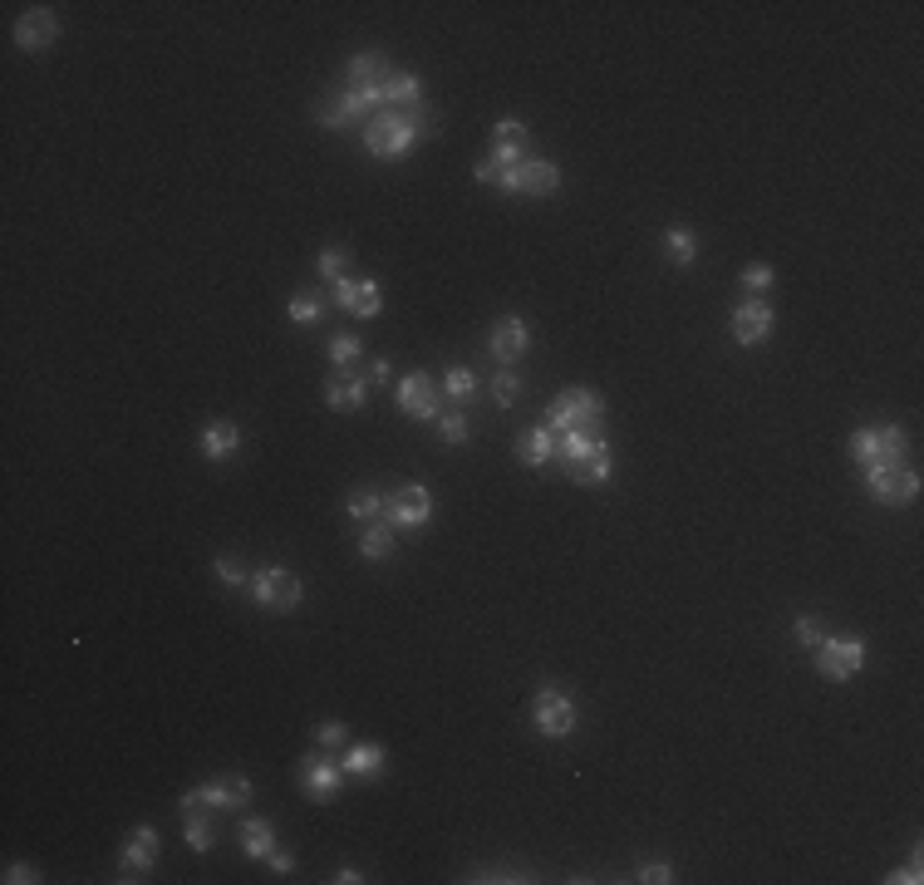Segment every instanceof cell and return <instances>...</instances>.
I'll return each mask as SVG.
<instances>
[{
    "label": "cell",
    "mask_w": 924,
    "mask_h": 885,
    "mask_svg": "<svg viewBox=\"0 0 924 885\" xmlns=\"http://www.w3.org/2000/svg\"><path fill=\"white\" fill-rule=\"evenodd\" d=\"M423 133H433V114L423 104L418 109H379L364 123V148L374 158H404Z\"/></svg>",
    "instance_id": "obj_1"
},
{
    "label": "cell",
    "mask_w": 924,
    "mask_h": 885,
    "mask_svg": "<svg viewBox=\"0 0 924 885\" xmlns=\"http://www.w3.org/2000/svg\"><path fill=\"white\" fill-rule=\"evenodd\" d=\"M816 669L831 679V684H846L866 669V640L861 635H831L816 645Z\"/></svg>",
    "instance_id": "obj_2"
},
{
    "label": "cell",
    "mask_w": 924,
    "mask_h": 885,
    "mask_svg": "<svg viewBox=\"0 0 924 885\" xmlns=\"http://www.w3.org/2000/svg\"><path fill=\"white\" fill-rule=\"evenodd\" d=\"M900 453H905V428L900 423H880V428H856L851 433V458L866 463V468L900 463Z\"/></svg>",
    "instance_id": "obj_3"
},
{
    "label": "cell",
    "mask_w": 924,
    "mask_h": 885,
    "mask_svg": "<svg viewBox=\"0 0 924 885\" xmlns=\"http://www.w3.org/2000/svg\"><path fill=\"white\" fill-rule=\"evenodd\" d=\"M600 413H605V404H600L595 389H566V394H556V404L546 413V428H551V433L590 428V423H600Z\"/></svg>",
    "instance_id": "obj_4"
},
{
    "label": "cell",
    "mask_w": 924,
    "mask_h": 885,
    "mask_svg": "<svg viewBox=\"0 0 924 885\" xmlns=\"http://www.w3.org/2000/svg\"><path fill=\"white\" fill-rule=\"evenodd\" d=\"M492 187H502V192H521V197H546V192H556V187H561V168H556V163H546V158H526L521 168H502Z\"/></svg>",
    "instance_id": "obj_5"
},
{
    "label": "cell",
    "mask_w": 924,
    "mask_h": 885,
    "mask_svg": "<svg viewBox=\"0 0 924 885\" xmlns=\"http://www.w3.org/2000/svg\"><path fill=\"white\" fill-rule=\"evenodd\" d=\"M866 492L875 502H885V507H905V502L920 492V472L900 468V463H875V468L866 472Z\"/></svg>",
    "instance_id": "obj_6"
},
{
    "label": "cell",
    "mask_w": 924,
    "mask_h": 885,
    "mask_svg": "<svg viewBox=\"0 0 924 885\" xmlns=\"http://www.w3.org/2000/svg\"><path fill=\"white\" fill-rule=\"evenodd\" d=\"M536 718V733L541 738H566V733H576V704H571V694H561V689H541L536 694V708H531Z\"/></svg>",
    "instance_id": "obj_7"
},
{
    "label": "cell",
    "mask_w": 924,
    "mask_h": 885,
    "mask_svg": "<svg viewBox=\"0 0 924 885\" xmlns=\"http://www.w3.org/2000/svg\"><path fill=\"white\" fill-rule=\"evenodd\" d=\"M251 595H256L261 610H295V605H300V576L271 566V571L251 576Z\"/></svg>",
    "instance_id": "obj_8"
},
{
    "label": "cell",
    "mask_w": 924,
    "mask_h": 885,
    "mask_svg": "<svg viewBox=\"0 0 924 885\" xmlns=\"http://www.w3.org/2000/svg\"><path fill=\"white\" fill-rule=\"evenodd\" d=\"M772 325H777V310H772L762 295H752V300H743V305L733 310V340H738V345H762V340L772 335Z\"/></svg>",
    "instance_id": "obj_9"
},
{
    "label": "cell",
    "mask_w": 924,
    "mask_h": 885,
    "mask_svg": "<svg viewBox=\"0 0 924 885\" xmlns=\"http://www.w3.org/2000/svg\"><path fill=\"white\" fill-rule=\"evenodd\" d=\"M153 861H158V831H153V826H138V831L128 836V846L118 851V876H123V881H138V876L153 871Z\"/></svg>",
    "instance_id": "obj_10"
},
{
    "label": "cell",
    "mask_w": 924,
    "mask_h": 885,
    "mask_svg": "<svg viewBox=\"0 0 924 885\" xmlns=\"http://www.w3.org/2000/svg\"><path fill=\"white\" fill-rule=\"evenodd\" d=\"M335 305L340 310H349V315H359V320H374L379 310H384V286L379 281H335Z\"/></svg>",
    "instance_id": "obj_11"
},
{
    "label": "cell",
    "mask_w": 924,
    "mask_h": 885,
    "mask_svg": "<svg viewBox=\"0 0 924 885\" xmlns=\"http://www.w3.org/2000/svg\"><path fill=\"white\" fill-rule=\"evenodd\" d=\"M192 797H197V807H212V812H236V807H246V797H251V782H246L241 772H231V777H217V782H207V787H192Z\"/></svg>",
    "instance_id": "obj_12"
},
{
    "label": "cell",
    "mask_w": 924,
    "mask_h": 885,
    "mask_svg": "<svg viewBox=\"0 0 924 885\" xmlns=\"http://www.w3.org/2000/svg\"><path fill=\"white\" fill-rule=\"evenodd\" d=\"M428 517H433V492L428 487H399L394 492V502H389V522L394 527H428Z\"/></svg>",
    "instance_id": "obj_13"
},
{
    "label": "cell",
    "mask_w": 924,
    "mask_h": 885,
    "mask_svg": "<svg viewBox=\"0 0 924 885\" xmlns=\"http://www.w3.org/2000/svg\"><path fill=\"white\" fill-rule=\"evenodd\" d=\"M55 40H59V20L50 10H25V15L15 20V45H20V50L40 55V50H50Z\"/></svg>",
    "instance_id": "obj_14"
},
{
    "label": "cell",
    "mask_w": 924,
    "mask_h": 885,
    "mask_svg": "<svg viewBox=\"0 0 924 885\" xmlns=\"http://www.w3.org/2000/svg\"><path fill=\"white\" fill-rule=\"evenodd\" d=\"M399 409H404V418H438V384L428 379V374H408L404 384H399Z\"/></svg>",
    "instance_id": "obj_15"
},
{
    "label": "cell",
    "mask_w": 924,
    "mask_h": 885,
    "mask_svg": "<svg viewBox=\"0 0 924 885\" xmlns=\"http://www.w3.org/2000/svg\"><path fill=\"white\" fill-rule=\"evenodd\" d=\"M340 782H345V767H340V758H310V763H305V772H300V787H305L315 802H330V797L340 792Z\"/></svg>",
    "instance_id": "obj_16"
},
{
    "label": "cell",
    "mask_w": 924,
    "mask_h": 885,
    "mask_svg": "<svg viewBox=\"0 0 924 885\" xmlns=\"http://www.w3.org/2000/svg\"><path fill=\"white\" fill-rule=\"evenodd\" d=\"M197 448H202L207 463H227V458H236V448H241V428H236L231 418H212V423L202 428Z\"/></svg>",
    "instance_id": "obj_17"
},
{
    "label": "cell",
    "mask_w": 924,
    "mask_h": 885,
    "mask_svg": "<svg viewBox=\"0 0 924 885\" xmlns=\"http://www.w3.org/2000/svg\"><path fill=\"white\" fill-rule=\"evenodd\" d=\"M605 448V433H600V423H590V428H571V433H561L556 438V458L566 463V472L580 468L590 453H600Z\"/></svg>",
    "instance_id": "obj_18"
},
{
    "label": "cell",
    "mask_w": 924,
    "mask_h": 885,
    "mask_svg": "<svg viewBox=\"0 0 924 885\" xmlns=\"http://www.w3.org/2000/svg\"><path fill=\"white\" fill-rule=\"evenodd\" d=\"M526 345H531L526 320H521V315H502V320H497V330H492V354H497L502 364H512V359L526 354Z\"/></svg>",
    "instance_id": "obj_19"
},
{
    "label": "cell",
    "mask_w": 924,
    "mask_h": 885,
    "mask_svg": "<svg viewBox=\"0 0 924 885\" xmlns=\"http://www.w3.org/2000/svg\"><path fill=\"white\" fill-rule=\"evenodd\" d=\"M389 64H384V55H354L349 59V89H364V94H384V84H389Z\"/></svg>",
    "instance_id": "obj_20"
},
{
    "label": "cell",
    "mask_w": 924,
    "mask_h": 885,
    "mask_svg": "<svg viewBox=\"0 0 924 885\" xmlns=\"http://www.w3.org/2000/svg\"><path fill=\"white\" fill-rule=\"evenodd\" d=\"M364 394H369L364 379H354L349 369H340V374L330 379V389H325V404L335 413H354V409H364Z\"/></svg>",
    "instance_id": "obj_21"
},
{
    "label": "cell",
    "mask_w": 924,
    "mask_h": 885,
    "mask_svg": "<svg viewBox=\"0 0 924 885\" xmlns=\"http://www.w3.org/2000/svg\"><path fill=\"white\" fill-rule=\"evenodd\" d=\"M517 458L526 468H546V463L556 458V433H551V428H526L521 443H517Z\"/></svg>",
    "instance_id": "obj_22"
},
{
    "label": "cell",
    "mask_w": 924,
    "mask_h": 885,
    "mask_svg": "<svg viewBox=\"0 0 924 885\" xmlns=\"http://www.w3.org/2000/svg\"><path fill=\"white\" fill-rule=\"evenodd\" d=\"M241 851H246L251 861H266V856L276 851V826L266 822V817H246V822H241Z\"/></svg>",
    "instance_id": "obj_23"
},
{
    "label": "cell",
    "mask_w": 924,
    "mask_h": 885,
    "mask_svg": "<svg viewBox=\"0 0 924 885\" xmlns=\"http://www.w3.org/2000/svg\"><path fill=\"white\" fill-rule=\"evenodd\" d=\"M418 104H423V84H418V74L394 69V74H389V84H384V109H418Z\"/></svg>",
    "instance_id": "obj_24"
},
{
    "label": "cell",
    "mask_w": 924,
    "mask_h": 885,
    "mask_svg": "<svg viewBox=\"0 0 924 885\" xmlns=\"http://www.w3.org/2000/svg\"><path fill=\"white\" fill-rule=\"evenodd\" d=\"M340 767H345L349 777H379V772H384V748H374V743H354L345 758H340Z\"/></svg>",
    "instance_id": "obj_25"
},
{
    "label": "cell",
    "mask_w": 924,
    "mask_h": 885,
    "mask_svg": "<svg viewBox=\"0 0 924 885\" xmlns=\"http://www.w3.org/2000/svg\"><path fill=\"white\" fill-rule=\"evenodd\" d=\"M664 251H669L674 266H693V261H698V236H693L689 227H669V232H664Z\"/></svg>",
    "instance_id": "obj_26"
},
{
    "label": "cell",
    "mask_w": 924,
    "mask_h": 885,
    "mask_svg": "<svg viewBox=\"0 0 924 885\" xmlns=\"http://www.w3.org/2000/svg\"><path fill=\"white\" fill-rule=\"evenodd\" d=\"M359 551H364L369 561H389V556H394V531L379 527V522H369L364 536H359Z\"/></svg>",
    "instance_id": "obj_27"
},
{
    "label": "cell",
    "mask_w": 924,
    "mask_h": 885,
    "mask_svg": "<svg viewBox=\"0 0 924 885\" xmlns=\"http://www.w3.org/2000/svg\"><path fill=\"white\" fill-rule=\"evenodd\" d=\"M182 836H187L192 851H202V856L212 851V822L202 817V807H197V812H182Z\"/></svg>",
    "instance_id": "obj_28"
},
{
    "label": "cell",
    "mask_w": 924,
    "mask_h": 885,
    "mask_svg": "<svg viewBox=\"0 0 924 885\" xmlns=\"http://www.w3.org/2000/svg\"><path fill=\"white\" fill-rule=\"evenodd\" d=\"M610 477V448H600V453H590L580 468H571V482H585V487H600Z\"/></svg>",
    "instance_id": "obj_29"
},
{
    "label": "cell",
    "mask_w": 924,
    "mask_h": 885,
    "mask_svg": "<svg viewBox=\"0 0 924 885\" xmlns=\"http://www.w3.org/2000/svg\"><path fill=\"white\" fill-rule=\"evenodd\" d=\"M349 517H354V522H379V517H384V497L369 492V487H359V492L349 497Z\"/></svg>",
    "instance_id": "obj_30"
},
{
    "label": "cell",
    "mask_w": 924,
    "mask_h": 885,
    "mask_svg": "<svg viewBox=\"0 0 924 885\" xmlns=\"http://www.w3.org/2000/svg\"><path fill=\"white\" fill-rule=\"evenodd\" d=\"M443 389H448V399L467 404V399L477 394V374H472V369H462V364H453V369L443 374Z\"/></svg>",
    "instance_id": "obj_31"
},
{
    "label": "cell",
    "mask_w": 924,
    "mask_h": 885,
    "mask_svg": "<svg viewBox=\"0 0 924 885\" xmlns=\"http://www.w3.org/2000/svg\"><path fill=\"white\" fill-rule=\"evenodd\" d=\"M320 276L335 286V281H345L349 276V246H325L320 251Z\"/></svg>",
    "instance_id": "obj_32"
},
{
    "label": "cell",
    "mask_w": 924,
    "mask_h": 885,
    "mask_svg": "<svg viewBox=\"0 0 924 885\" xmlns=\"http://www.w3.org/2000/svg\"><path fill=\"white\" fill-rule=\"evenodd\" d=\"M467 433H472V428H467V418H462V413H438V438H443V443L462 448V443H467Z\"/></svg>",
    "instance_id": "obj_33"
},
{
    "label": "cell",
    "mask_w": 924,
    "mask_h": 885,
    "mask_svg": "<svg viewBox=\"0 0 924 885\" xmlns=\"http://www.w3.org/2000/svg\"><path fill=\"white\" fill-rule=\"evenodd\" d=\"M212 571H217V581H222V586H251V576H246V566H241L236 556H217V561H212Z\"/></svg>",
    "instance_id": "obj_34"
},
{
    "label": "cell",
    "mask_w": 924,
    "mask_h": 885,
    "mask_svg": "<svg viewBox=\"0 0 924 885\" xmlns=\"http://www.w3.org/2000/svg\"><path fill=\"white\" fill-rule=\"evenodd\" d=\"M320 315H325V305H320L315 295H295V300H290V320H295V325H315Z\"/></svg>",
    "instance_id": "obj_35"
},
{
    "label": "cell",
    "mask_w": 924,
    "mask_h": 885,
    "mask_svg": "<svg viewBox=\"0 0 924 885\" xmlns=\"http://www.w3.org/2000/svg\"><path fill=\"white\" fill-rule=\"evenodd\" d=\"M772 281H777V271H772L767 261H752L748 271H743V286H748L752 295H762V291H767V286H772Z\"/></svg>",
    "instance_id": "obj_36"
},
{
    "label": "cell",
    "mask_w": 924,
    "mask_h": 885,
    "mask_svg": "<svg viewBox=\"0 0 924 885\" xmlns=\"http://www.w3.org/2000/svg\"><path fill=\"white\" fill-rule=\"evenodd\" d=\"M517 394H521V379H517V374H512V369H502V374L492 379V399H497V404L507 409V404H512Z\"/></svg>",
    "instance_id": "obj_37"
},
{
    "label": "cell",
    "mask_w": 924,
    "mask_h": 885,
    "mask_svg": "<svg viewBox=\"0 0 924 885\" xmlns=\"http://www.w3.org/2000/svg\"><path fill=\"white\" fill-rule=\"evenodd\" d=\"M330 359H335L340 369H349V364L359 359V340H354V335H335V340H330Z\"/></svg>",
    "instance_id": "obj_38"
},
{
    "label": "cell",
    "mask_w": 924,
    "mask_h": 885,
    "mask_svg": "<svg viewBox=\"0 0 924 885\" xmlns=\"http://www.w3.org/2000/svg\"><path fill=\"white\" fill-rule=\"evenodd\" d=\"M492 163L497 168H521L526 163V143H497L492 148Z\"/></svg>",
    "instance_id": "obj_39"
},
{
    "label": "cell",
    "mask_w": 924,
    "mask_h": 885,
    "mask_svg": "<svg viewBox=\"0 0 924 885\" xmlns=\"http://www.w3.org/2000/svg\"><path fill=\"white\" fill-rule=\"evenodd\" d=\"M315 743H320V748H345L349 743L345 723H320V728H315Z\"/></svg>",
    "instance_id": "obj_40"
},
{
    "label": "cell",
    "mask_w": 924,
    "mask_h": 885,
    "mask_svg": "<svg viewBox=\"0 0 924 885\" xmlns=\"http://www.w3.org/2000/svg\"><path fill=\"white\" fill-rule=\"evenodd\" d=\"M492 138H497V143H526V128H521V118H497Z\"/></svg>",
    "instance_id": "obj_41"
},
{
    "label": "cell",
    "mask_w": 924,
    "mask_h": 885,
    "mask_svg": "<svg viewBox=\"0 0 924 885\" xmlns=\"http://www.w3.org/2000/svg\"><path fill=\"white\" fill-rule=\"evenodd\" d=\"M639 881L644 885H669L674 881V871H669L664 861H644V866H639Z\"/></svg>",
    "instance_id": "obj_42"
},
{
    "label": "cell",
    "mask_w": 924,
    "mask_h": 885,
    "mask_svg": "<svg viewBox=\"0 0 924 885\" xmlns=\"http://www.w3.org/2000/svg\"><path fill=\"white\" fill-rule=\"evenodd\" d=\"M797 645H807V649L821 645V625H816L811 615H802V620H797Z\"/></svg>",
    "instance_id": "obj_43"
},
{
    "label": "cell",
    "mask_w": 924,
    "mask_h": 885,
    "mask_svg": "<svg viewBox=\"0 0 924 885\" xmlns=\"http://www.w3.org/2000/svg\"><path fill=\"white\" fill-rule=\"evenodd\" d=\"M5 881L10 885H35L40 876H35V866H25V861H15V866H5Z\"/></svg>",
    "instance_id": "obj_44"
},
{
    "label": "cell",
    "mask_w": 924,
    "mask_h": 885,
    "mask_svg": "<svg viewBox=\"0 0 924 885\" xmlns=\"http://www.w3.org/2000/svg\"><path fill=\"white\" fill-rule=\"evenodd\" d=\"M885 881H890V885H920L924 881V876H920V856H915L910 866H900L895 876H885Z\"/></svg>",
    "instance_id": "obj_45"
},
{
    "label": "cell",
    "mask_w": 924,
    "mask_h": 885,
    "mask_svg": "<svg viewBox=\"0 0 924 885\" xmlns=\"http://www.w3.org/2000/svg\"><path fill=\"white\" fill-rule=\"evenodd\" d=\"M497 173H502V168H497L492 158H482V163L472 168V177H477V182H497Z\"/></svg>",
    "instance_id": "obj_46"
},
{
    "label": "cell",
    "mask_w": 924,
    "mask_h": 885,
    "mask_svg": "<svg viewBox=\"0 0 924 885\" xmlns=\"http://www.w3.org/2000/svg\"><path fill=\"white\" fill-rule=\"evenodd\" d=\"M266 861H271V871H276V876H290V856L286 851H271Z\"/></svg>",
    "instance_id": "obj_47"
},
{
    "label": "cell",
    "mask_w": 924,
    "mask_h": 885,
    "mask_svg": "<svg viewBox=\"0 0 924 885\" xmlns=\"http://www.w3.org/2000/svg\"><path fill=\"white\" fill-rule=\"evenodd\" d=\"M389 374H394V364H389V359H374V369H369V379H374V384H384Z\"/></svg>",
    "instance_id": "obj_48"
}]
</instances>
